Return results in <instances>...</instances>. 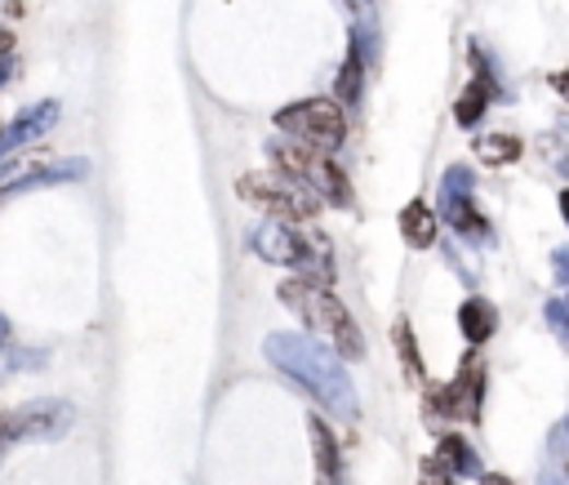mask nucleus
<instances>
[{
	"mask_svg": "<svg viewBox=\"0 0 569 485\" xmlns=\"http://www.w3.org/2000/svg\"><path fill=\"white\" fill-rule=\"evenodd\" d=\"M10 45H14V36H10V32H0V54H5Z\"/></svg>",
	"mask_w": 569,
	"mask_h": 485,
	"instance_id": "obj_26",
	"label": "nucleus"
},
{
	"mask_svg": "<svg viewBox=\"0 0 569 485\" xmlns=\"http://www.w3.org/2000/svg\"><path fill=\"white\" fill-rule=\"evenodd\" d=\"M472 148H476V157L485 165H512L521 157V138H512V134H485V138H476Z\"/></svg>",
	"mask_w": 569,
	"mask_h": 485,
	"instance_id": "obj_16",
	"label": "nucleus"
},
{
	"mask_svg": "<svg viewBox=\"0 0 569 485\" xmlns=\"http://www.w3.org/2000/svg\"><path fill=\"white\" fill-rule=\"evenodd\" d=\"M5 338H10V321H5V316H0V343H5Z\"/></svg>",
	"mask_w": 569,
	"mask_h": 485,
	"instance_id": "obj_27",
	"label": "nucleus"
},
{
	"mask_svg": "<svg viewBox=\"0 0 569 485\" xmlns=\"http://www.w3.org/2000/svg\"><path fill=\"white\" fill-rule=\"evenodd\" d=\"M249 250H254L258 258H267V263H280V267H307V263L316 258V250L307 245V236H299L284 219L258 223V228L249 232Z\"/></svg>",
	"mask_w": 569,
	"mask_h": 485,
	"instance_id": "obj_9",
	"label": "nucleus"
},
{
	"mask_svg": "<svg viewBox=\"0 0 569 485\" xmlns=\"http://www.w3.org/2000/svg\"><path fill=\"white\" fill-rule=\"evenodd\" d=\"M480 485H512V476H503V472H485Z\"/></svg>",
	"mask_w": 569,
	"mask_h": 485,
	"instance_id": "obj_24",
	"label": "nucleus"
},
{
	"mask_svg": "<svg viewBox=\"0 0 569 485\" xmlns=\"http://www.w3.org/2000/svg\"><path fill=\"white\" fill-rule=\"evenodd\" d=\"M441 219L467 241H489V223L472 205V170L467 165H450L441 178Z\"/></svg>",
	"mask_w": 569,
	"mask_h": 485,
	"instance_id": "obj_8",
	"label": "nucleus"
},
{
	"mask_svg": "<svg viewBox=\"0 0 569 485\" xmlns=\"http://www.w3.org/2000/svg\"><path fill=\"white\" fill-rule=\"evenodd\" d=\"M396 353H400V366H405V374L414 379V383H422V357H418V338H414V330H409V321H396Z\"/></svg>",
	"mask_w": 569,
	"mask_h": 485,
	"instance_id": "obj_17",
	"label": "nucleus"
},
{
	"mask_svg": "<svg viewBox=\"0 0 569 485\" xmlns=\"http://www.w3.org/2000/svg\"><path fill=\"white\" fill-rule=\"evenodd\" d=\"M560 437H565V446H569V419H565V428H560Z\"/></svg>",
	"mask_w": 569,
	"mask_h": 485,
	"instance_id": "obj_29",
	"label": "nucleus"
},
{
	"mask_svg": "<svg viewBox=\"0 0 569 485\" xmlns=\"http://www.w3.org/2000/svg\"><path fill=\"white\" fill-rule=\"evenodd\" d=\"M400 236L414 250L437 245V210H427V200H409L405 210H400Z\"/></svg>",
	"mask_w": 569,
	"mask_h": 485,
	"instance_id": "obj_13",
	"label": "nucleus"
},
{
	"mask_svg": "<svg viewBox=\"0 0 569 485\" xmlns=\"http://www.w3.org/2000/svg\"><path fill=\"white\" fill-rule=\"evenodd\" d=\"M551 90H556L565 103H569V72H556V77H551Z\"/></svg>",
	"mask_w": 569,
	"mask_h": 485,
	"instance_id": "obj_23",
	"label": "nucleus"
},
{
	"mask_svg": "<svg viewBox=\"0 0 569 485\" xmlns=\"http://www.w3.org/2000/svg\"><path fill=\"white\" fill-rule=\"evenodd\" d=\"M280 299L290 303L316 334H325L338 357H351V361L365 357V334L356 330L351 312L338 303V295L329 286L312 281V276H299V281H280Z\"/></svg>",
	"mask_w": 569,
	"mask_h": 485,
	"instance_id": "obj_2",
	"label": "nucleus"
},
{
	"mask_svg": "<svg viewBox=\"0 0 569 485\" xmlns=\"http://www.w3.org/2000/svg\"><path fill=\"white\" fill-rule=\"evenodd\" d=\"M5 77H10V62H5V58H0V85H5Z\"/></svg>",
	"mask_w": 569,
	"mask_h": 485,
	"instance_id": "obj_28",
	"label": "nucleus"
},
{
	"mask_svg": "<svg viewBox=\"0 0 569 485\" xmlns=\"http://www.w3.org/2000/svg\"><path fill=\"white\" fill-rule=\"evenodd\" d=\"M538 485H569V459H551L538 472Z\"/></svg>",
	"mask_w": 569,
	"mask_h": 485,
	"instance_id": "obj_21",
	"label": "nucleus"
},
{
	"mask_svg": "<svg viewBox=\"0 0 569 485\" xmlns=\"http://www.w3.org/2000/svg\"><path fill=\"white\" fill-rule=\"evenodd\" d=\"M276 129L290 134L299 148L325 152V157L338 152L342 138H347V120H342L338 103H329V99H303L294 107H280L276 112Z\"/></svg>",
	"mask_w": 569,
	"mask_h": 485,
	"instance_id": "obj_3",
	"label": "nucleus"
},
{
	"mask_svg": "<svg viewBox=\"0 0 569 485\" xmlns=\"http://www.w3.org/2000/svg\"><path fill=\"white\" fill-rule=\"evenodd\" d=\"M267 157L276 161V170L280 174H290L294 183H303L307 192H316L321 200H338V205H347L351 200V187H347V178H342V170L338 165H329V157L325 152H307V148H280V143H267Z\"/></svg>",
	"mask_w": 569,
	"mask_h": 485,
	"instance_id": "obj_4",
	"label": "nucleus"
},
{
	"mask_svg": "<svg viewBox=\"0 0 569 485\" xmlns=\"http://www.w3.org/2000/svg\"><path fill=\"white\" fill-rule=\"evenodd\" d=\"M437 459L450 467V476H480V459H476V450L463 441V437H441V446H437Z\"/></svg>",
	"mask_w": 569,
	"mask_h": 485,
	"instance_id": "obj_15",
	"label": "nucleus"
},
{
	"mask_svg": "<svg viewBox=\"0 0 569 485\" xmlns=\"http://www.w3.org/2000/svg\"><path fill=\"white\" fill-rule=\"evenodd\" d=\"M551 272H556L560 286H569V245H560V250L551 254Z\"/></svg>",
	"mask_w": 569,
	"mask_h": 485,
	"instance_id": "obj_22",
	"label": "nucleus"
},
{
	"mask_svg": "<svg viewBox=\"0 0 569 485\" xmlns=\"http://www.w3.org/2000/svg\"><path fill=\"white\" fill-rule=\"evenodd\" d=\"M58 120V103H40V107H27L10 129H0V157L19 152L23 143H32V138H40L49 125Z\"/></svg>",
	"mask_w": 569,
	"mask_h": 485,
	"instance_id": "obj_10",
	"label": "nucleus"
},
{
	"mask_svg": "<svg viewBox=\"0 0 569 485\" xmlns=\"http://www.w3.org/2000/svg\"><path fill=\"white\" fill-rule=\"evenodd\" d=\"M71 424H77V409H71L67 401H27L19 409H10L5 419H0V441H58L62 432H71Z\"/></svg>",
	"mask_w": 569,
	"mask_h": 485,
	"instance_id": "obj_5",
	"label": "nucleus"
},
{
	"mask_svg": "<svg viewBox=\"0 0 569 485\" xmlns=\"http://www.w3.org/2000/svg\"><path fill=\"white\" fill-rule=\"evenodd\" d=\"M236 192L254 205H263V210L271 215H284V219H312L316 215V192H307L303 183H294L290 174H249L236 183Z\"/></svg>",
	"mask_w": 569,
	"mask_h": 485,
	"instance_id": "obj_7",
	"label": "nucleus"
},
{
	"mask_svg": "<svg viewBox=\"0 0 569 485\" xmlns=\"http://www.w3.org/2000/svg\"><path fill=\"white\" fill-rule=\"evenodd\" d=\"M480 401H485V366L472 353V357H463L454 383L427 392V419H467V424H480Z\"/></svg>",
	"mask_w": 569,
	"mask_h": 485,
	"instance_id": "obj_6",
	"label": "nucleus"
},
{
	"mask_svg": "<svg viewBox=\"0 0 569 485\" xmlns=\"http://www.w3.org/2000/svg\"><path fill=\"white\" fill-rule=\"evenodd\" d=\"M263 353L280 374H290L329 414H338V419H356V414H361V405H356V388H351L338 353H329L325 343H316L307 334H267Z\"/></svg>",
	"mask_w": 569,
	"mask_h": 485,
	"instance_id": "obj_1",
	"label": "nucleus"
},
{
	"mask_svg": "<svg viewBox=\"0 0 569 485\" xmlns=\"http://www.w3.org/2000/svg\"><path fill=\"white\" fill-rule=\"evenodd\" d=\"M560 215H565V223H569V187L560 192Z\"/></svg>",
	"mask_w": 569,
	"mask_h": 485,
	"instance_id": "obj_25",
	"label": "nucleus"
},
{
	"mask_svg": "<svg viewBox=\"0 0 569 485\" xmlns=\"http://www.w3.org/2000/svg\"><path fill=\"white\" fill-rule=\"evenodd\" d=\"M418 485H454V476H450V467L432 454V459H427L422 463V476H418Z\"/></svg>",
	"mask_w": 569,
	"mask_h": 485,
	"instance_id": "obj_20",
	"label": "nucleus"
},
{
	"mask_svg": "<svg viewBox=\"0 0 569 485\" xmlns=\"http://www.w3.org/2000/svg\"><path fill=\"white\" fill-rule=\"evenodd\" d=\"M458 330H463V338L472 343V348H480V343H489L493 338V330H498V308L489 303V299H467L463 308H458Z\"/></svg>",
	"mask_w": 569,
	"mask_h": 485,
	"instance_id": "obj_12",
	"label": "nucleus"
},
{
	"mask_svg": "<svg viewBox=\"0 0 569 485\" xmlns=\"http://www.w3.org/2000/svg\"><path fill=\"white\" fill-rule=\"evenodd\" d=\"M312 424V450H316V485H342V463H338V446L329 437V428L321 419Z\"/></svg>",
	"mask_w": 569,
	"mask_h": 485,
	"instance_id": "obj_14",
	"label": "nucleus"
},
{
	"mask_svg": "<svg viewBox=\"0 0 569 485\" xmlns=\"http://www.w3.org/2000/svg\"><path fill=\"white\" fill-rule=\"evenodd\" d=\"M5 450H10V446H5V441H0V459H5Z\"/></svg>",
	"mask_w": 569,
	"mask_h": 485,
	"instance_id": "obj_30",
	"label": "nucleus"
},
{
	"mask_svg": "<svg viewBox=\"0 0 569 485\" xmlns=\"http://www.w3.org/2000/svg\"><path fill=\"white\" fill-rule=\"evenodd\" d=\"M543 316H547V325H551V334L560 338V348L569 353V303H556V299H547V308H543Z\"/></svg>",
	"mask_w": 569,
	"mask_h": 485,
	"instance_id": "obj_19",
	"label": "nucleus"
},
{
	"mask_svg": "<svg viewBox=\"0 0 569 485\" xmlns=\"http://www.w3.org/2000/svg\"><path fill=\"white\" fill-rule=\"evenodd\" d=\"M472 58H476V81L458 94V107H454V120H458L463 129H472V125L485 116L489 99H493V77H489V67L480 62V54H476V49H472Z\"/></svg>",
	"mask_w": 569,
	"mask_h": 485,
	"instance_id": "obj_11",
	"label": "nucleus"
},
{
	"mask_svg": "<svg viewBox=\"0 0 569 485\" xmlns=\"http://www.w3.org/2000/svg\"><path fill=\"white\" fill-rule=\"evenodd\" d=\"M338 99L342 103H356L361 99V49H347V62H342V77H338Z\"/></svg>",
	"mask_w": 569,
	"mask_h": 485,
	"instance_id": "obj_18",
	"label": "nucleus"
}]
</instances>
